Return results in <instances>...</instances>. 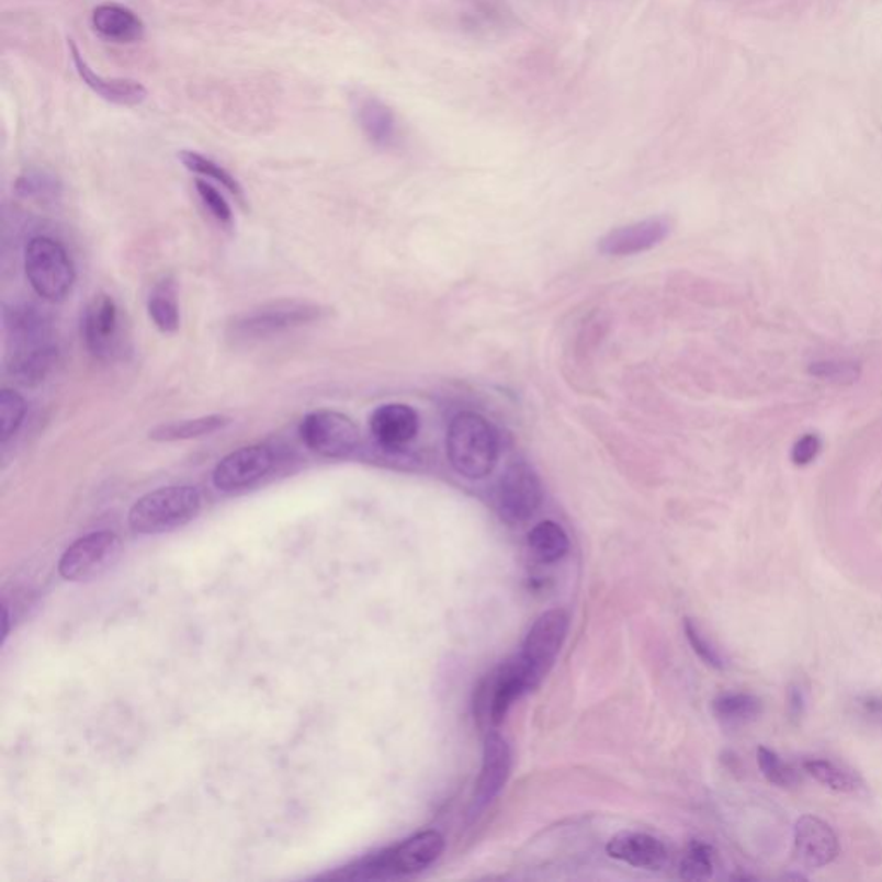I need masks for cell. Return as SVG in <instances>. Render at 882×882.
Listing matches in <instances>:
<instances>
[{"label": "cell", "mask_w": 882, "mask_h": 882, "mask_svg": "<svg viewBox=\"0 0 882 882\" xmlns=\"http://www.w3.org/2000/svg\"><path fill=\"white\" fill-rule=\"evenodd\" d=\"M301 438L310 452L326 459H350L361 449L358 425L337 410H316L302 419Z\"/></svg>", "instance_id": "8992f818"}, {"label": "cell", "mask_w": 882, "mask_h": 882, "mask_svg": "<svg viewBox=\"0 0 882 882\" xmlns=\"http://www.w3.org/2000/svg\"><path fill=\"white\" fill-rule=\"evenodd\" d=\"M806 697L802 686H791L790 697H788V710L791 717H800L805 710Z\"/></svg>", "instance_id": "836d02e7"}, {"label": "cell", "mask_w": 882, "mask_h": 882, "mask_svg": "<svg viewBox=\"0 0 882 882\" xmlns=\"http://www.w3.org/2000/svg\"><path fill=\"white\" fill-rule=\"evenodd\" d=\"M498 437L494 426L474 412L453 418L446 437V453L453 470L470 479H482L495 470Z\"/></svg>", "instance_id": "6da1fadb"}, {"label": "cell", "mask_w": 882, "mask_h": 882, "mask_svg": "<svg viewBox=\"0 0 882 882\" xmlns=\"http://www.w3.org/2000/svg\"><path fill=\"white\" fill-rule=\"evenodd\" d=\"M69 50H71L72 65L77 68L81 80L97 95L117 105H137L145 101L147 90L144 84L135 80H123V78L101 77L87 65V60L83 59L77 44L72 41H69Z\"/></svg>", "instance_id": "d6986e66"}, {"label": "cell", "mask_w": 882, "mask_h": 882, "mask_svg": "<svg viewBox=\"0 0 882 882\" xmlns=\"http://www.w3.org/2000/svg\"><path fill=\"white\" fill-rule=\"evenodd\" d=\"M274 465L276 453L271 446H241L220 459L213 473V483L220 491L231 494L261 482L274 470Z\"/></svg>", "instance_id": "7c38bea8"}, {"label": "cell", "mask_w": 882, "mask_h": 882, "mask_svg": "<svg viewBox=\"0 0 882 882\" xmlns=\"http://www.w3.org/2000/svg\"><path fill=\"white\" fill-rule=\"evenodd\" d=\"M147 310L154 325L162 333H174L180 328L177 281L165 276L157 281L147 301Z\"/></svg>", "instance_id": "7402d4cb"}, {"label": "cell", "mask_w": 882, "mask_h": 882, "mask_svg": "<svg viewBox=\"0 0 882 882\" xmlns=\"http://www.w3.org/2000/svg\"><path fill=\"white\" fill-rule=\"evenodd\" d=\"M370 426L377 445L386 450H398L418 434L419 418L409 406L386 404L374 410Z\"/></svg>", "instance_id": "e0dca14e"}, {"label": "cell", "mask_w": 882, "mask_h": 882, "mask_svg": "<svg viewBox=\"0 0 882 882\" xmlns=\"http://www.w3.org/2000/svg\"><path fill=\"white\" fill-rule=\"evenodd\" d=\"M180 157V161L183 162L186 169H190L192 173L202 174V177L211 178V180L217 181L220 185L225 186L228 192H231L233 195L237 199H244V190H241L240 183H238L237 178L233 177L231 173H228L225 168H220L217 162H214L213 159L210 157L202 156V154L193 152V150H181L178 154Z\"/></svg>", "instance_id": "4316f807"}, {"label": "cell", "mask_w": 882, "mask_h": 882, "mask_svg": "<svg viewBox=\"0 0 882 882\" xmlns=\"http://www.w3.org/2000/svg\"><path fill=\"white\" fill-rule=\"evenodd\" d=\"M201 507L197 488L165 486L135 501L128 513L129 528L138 534L169 533L197 518Z\"/></svg>", "instance_id": "3957f363"}, {"label": "cell", "mask_w": 882, "mask_h": 882, "mask_svg": "<svg viewBox=\"0 0 882 882\" xmlns=\"http://www.w3.org/2000/svg\"><path fill=\"white\" fill-rule=\"evenodd\" d=\"M26 416V400L14 389L0 392V441L5 443L14 437Z\"/></svg>", "instance_id": "f1b7e54d"}, {"label": "cell", "mask_w": 882, "mask_h": 882, "mask_svg": "<svg viewBox=\"0 0 882 882\" xmlns=\"http://www.w3.org/2000/svg\"><path fill=\"white\" fill-rule=\"evenodd\" d=\"M9 341L12 343L5 365L9 376L23 386L41 385L59 358L53 333L32 335Z\"/></svg>", "instance_id": "4fadbf2b"}, {"label": "cell", "mask_w": 882, "mask_h": 882, "mask_svg": "<svg viewBox=\"0 0 882 882\" xmlns=\"http://www.w3.org/2000/svg\"><path fill=\"white\" fill-rule=\"evenodd\" d=\"M81 338L97 361H113L120 352V309L116 301L108 293H99L84 307L81 316Z\"/></svg>", "instance_id": "8fae6325"}, {"label": "cell", "mask_w": 882, "mask_h": 882, "mask_svg": "<svg viewBox=\"0 0 882 882\" xmlns=\"http://www.w3.org/2000/svg\"><path fill=\"white\" fill-rule=\"evenodd\" d=\"M121 542L111 531H97L72 543L60 557L59 573L68 581L101 578L120 561Z\"/></svg>", "instance_id": "ba28073f"}, {"label": "cell", "mask_w": 882, "mask_h": 882, "mask_svg": "<svg viewBox=\"0 0 882 882\" xmlns=\"http://www.w3.org/2000/svg\"><path fill=\"white\" fill-rule=\"evenodd\" d=\"M543 501V486L531 465L513 462L497 486V507L509 524L530 521Z\"/></svg>", "instance_id": "30bf717a"}, {"label": "cell", "mask_w": 882, "mask_h": 882, "mask_svg": "<svg viewBox=\"0 0 882 882\" xmlns=\"http://www.w3.org/2000/svg\"><path fill=\"white\" fill-rule=\"evenodd\" d=\"M24 273L33 292L47 302H63L77 280L65 245L50 237H35L24 249Z\"/></svg>", "instance_id": "277c9868"}, {"label": "cell", "mask_w": 882, "mask_h": 882, "mask_svg": "<svg viewBox=\"0 0 882 882\" xmlns=\"http://www.w3.org/2000/svg\"><path fill=\"white\" fill-rule=\"evenodd\" d=\"M818 445L815 438H805L799 445V455H796V462L799 464H806V462H811L812 459L815 457V452H817Z\"/></svg>", "instance_id": "d590c367"}, {"label": "cell", "mask_w": 882, "mask_h": 882, "mask_svg": "<svg viewBox=\"0 0 882 882\" xmlns=\"http://www.w3.org/2000/svg\"><path fill=\"white\" fill-rule=\"evenodd\" d=\"M533 688H536V685L518 655L489 674L477 688V715L486 717L491 724H500L512 703Z\"/></svg>", "instance_id": "52a82bcc"}, {"label": "cell", "mask_w": 882, "mask_h": 882, "mask_svg": "<svg viewBox=\"0 0 882 882\" xmlns=\"http://www.w3.org/2000/svg\"><path fill=\"white\" fill-rule=\"evenodd\" d=\"M758 767L762 770L764 778L779 788L796 787L800 776L790 764L784 762L776 751L769 750L766 746H760L757 750Z\"/></svg>", "instance_id": "f546056e"}, {"label": "cell", "mask_w": 882, "mask_h": 882, "mask_svg": "<svg viewBox=\"0 0 882 882\" xmlns=\"http://www.w3.org/2000/svg\"><path fill=\"white\" fill-rule=\"evenodd\" d=\"M233 419L220 414L204 416V418L189 419V421L169 422L154 428L149 433L150 440L169 443V441L195 440V438L210 437L217 431L225 430Z\"/></svg>", "instance_id": "cb8c5ba5"}, {"label": "cell", "mask_w": 882, "mask_h": 882, "mask_svg": "<svg viewBox=\"0 0 882 882\" xmlns=\"http://www.w3.org/2000/svg\"><path fill=\"white\" fill-rule=\"evenodd\" d=\"M567 631H569V615L566 610H549L534 621L519 655L534 685H540L554 667L558 652L566 642Z\"/></svg>", "instance_id": "9c48e42d"}, {"label": "cell", "mask_w": 882, "mask_h": 882, "mask_svg": "<svg viewBox=\"0 0 882 882\" xmlns=\"http://www.w3.org/2000/svg\"><path fill=\"white\" fill-rule=\"evenodd\" d=\"M355 114L365 137L377 147H389L397 140V121L385 102L376 97H364L359 101Z\"/></svg>", "instance_id": "44dd1931"}, {"label": "cell", "mask_w": 882, "mask_h": 882, "mask_svg": "<svg viewBox=\"0 0 882 882\" xmlns=\"http://www.w3.org/2000/svg\"><path fill=\"white\" fill-rule=\"evenodd\" d=\"M60 185L54 174L42 169H29L16 181V192L26 199H54L59 193Z\"/></svg>", "instance_id": "4dcf8cb0"}, {"label": "cell", "mask_w": 882, "mask_h": 882, "mask_svg": "<svg viewBox=\"0 0 882 882\" xmlns=\"http://www.w3.org/2000/svg\"><path fill=\"white\" fill-rule=\"evenodd\" d=\"M528 543H530L531 554L543 564H554V562L561 561L569 550V538H567L566 531L554 521H543L534 525Z\"/></svg>", "instance_id": "d4e9b609"}, {"label": "cell", "mask_w": 882, "mask_h": 882, "mask_svg": "<svg viewBox=\"0 0 882 882\" xmlns=\"http://www.w3.org/2000/svg\"><path fill=\"white\" fill-rule=\"evenodd\" d=\"M445 839L437 830H425L392 850L371 857L346 871L328 875L329 879H388L418 874L440 859Z\"/></svg>", "instance_id": "7a4b0ae2"}, {"label": "cell", "mask_w": 882, "mask_h": 882, "mask_svg": "<svg viewBox=\"0 0 882 882\" xmlns=\"http://www.w3.org/2000/svg\"><path fill=\"white\" fill-rule=\"evenodd\" d=\"M607 853L612 859L621 860V862L630 863L638 869H648V871H657L660 867L666 866L667 857H669L664 843L646 833H633V830H624L610 839L607 845Z\"/></svg>", "instance_id": "ac0fdd59"}, {"label": "cell", "mask_w": 882, "mask_h": 882, "mask_svg": "<svg viewBox=\"0 0 882 882\" xmlns=\"http://www.w3.org/2000/svg\"><path fill=\"white\" fill-rule=\"evenodd\" d=\"M325 316V307L305 301H278L238 314L228 326L235 341L262 340L289 329L316 323Z\"/></svg>", "instance_id": "5b68a950"}, {"label": "cell", "mask_w": 882, "mask_h": 882, "mask_svg": "<svg viewBox=\"0 0 882 882\" xmlns=\"http://www.w3.org/2000/svg\"><path fill=\"white\" fill-rule=\"evenodd\" d=\"M669 233L670 220L667 217H651L634 225L612 229L600 240L598 250L606 256H634L654 249L655 245L666 240Z\"/></svg>", "instance_id": "9a60e30c"}, {"label": "cell", "mask_w": 882, "mask_h": 882, "mask_svg": "<svg viewBox=\"0 0 882 882\" xmlns=\"http://www.w3.org/2000/svg\"><path fill=\"white\" fill-rule=\"evenodd\" d=\"M195 186H197L199 197L202 199V202H204L205 207L210 210V213L216 217L217 223H220V225L225 226H231V207H229V204L225 201V197L220 195L219 190L214 189L213 185H210V183L204 180L195 181Z\"/></svg>", "instance_id": "d6a6232c"}, {"label": "cell", "mask_w": 882, "mask_h": 882, "mask_svg": "<svg viewBox=\"0 0 882 882\" xmlns=\"http://www.w3.org/2000/svg\"><path fill=\"white\" fill-rule=\"evenodd\" d=\"M686 638L693 646L694 654L705 662L706 666L714 667V669H724L726 660L722 657L721 652L715 648L714 643L706 638L702 630L694 624L691 619H686L685 622Z\"/></svg>", "instance_id": "1f68e13d"}, {"label": "cell", "mask_w": 882, "mask_h": 882, "mask_svg": "<svg viewBox=\"0 0 882 882\" xmlns=\"http://www.w3.org/2000/svg\"><path fill=\"white\" fill-rule=\"evenodd\" d=\"M510 748L498 733H489L483 750V766L474 791V808L482 811L497 799L510 776Z\"/></svg>", "instance_id": "2e32d148"}, {"label": "cell", "mask_w": 882, "mask_h": 882, "mask_svg": "<svg viewBox=\"0 0 882 882\" xmlns=\"http://www.w3.org/2000/svg\"><path fill=\"white\" fill-rule=\"evenodd\" d=\"M92 24L102 38L116 44H132L144 36V21L120 4H102L95 8Z\"/></svg>", "instance_id": "ffe728a7"}, {"label": "cell", "mask_w": 882, "mask_h": 882, "mask_svg": "<svg viewBox=\"0 0 882 882\" xmlns=\"http://www.w3.org/2000/svg\"><path fill=\"white\" fill-rule=\"evenodd\" d=\"M803 770L829 790L838 793H855L862 788V779L853 770L838 766L826 758H808L803 762Z\"/></svg>", "instance_id": "484cf974"}, {"label": "cell", "mask_w": 882, "mask_h": 882, "mask_svg": "<svg viewBox=\"0 0 882 882\" xmlns=\"http://www.w3.org/2000/svg\"><path fill=\"white\" fill-rule=\"evenodd\" d=\"M860 710L866 717L879 719L882 721V698L866 697L859 702Z\"/></svg>", "instance_id": "e575fe53"}, {"label": "cell", "mask_w": 882, "mask_h": 882, "mask_svg": "<svg viewBox=\"0 0 882 882\" xmlns=\"http://www.w3.org/2000/svg\"><path fill=\"white\" fill-rule=\"evenodd\" d=\"M715 867V853L710 845L693 841L682 855L679 874L686 881H705L712 878Z\"/></svg>", "instance_id": "83f0119b"}, {"label": "cell", "mask_w": 882, "mask_h": 882, "mask_svg": "<svg viewBox=\"0 0 882 882\" xmlns=\"http://www.w3.org/2000/svg\"><path fill=\"white\" fill-rule=\"evenodd\" d=\"M793 839L794 860L806 869H823L838 857L835 829L815 815H803L796 821Z\"/></svg>", "instance_id": "5bb4252c"}, {"label": "cell", "mask_w": 882, "mask_h": 882, "mask_svg": "<svg viewBox=\"0 0 882 882\" xmlns=\"http://www.w3.org/2000/svg\"><path fill=\"white\" fill-rule=\"evenodd\" d=\"M712 712L722 726L736 730L757 721L762 714V702L750 693H724L712 702Z\"/></svg>", "instance_id": "603a6c76"}]
</instances>
